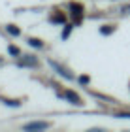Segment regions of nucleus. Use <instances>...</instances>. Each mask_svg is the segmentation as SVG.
<instances>
[{"instance_id":"6","label":"nucleus","mask_w":130,"mask_h":132,"mask_svg":"<svg viewBox=\"0 0 130 132\" xmlns=\"http://www.w3.org/2000/svg\"><path fill=\"white\" fill-rule=\"evenodd\" d=\"M8 32H10V34H13V36H19V34H21V30H19V28H17L15 25H8Z\"/></svg>"},{"instance_id":"1","label":"nucleus","mask_w":130,"mask_h":132,"mask_svg":"<svg viewBox=\"0 0 130 132\" xmlns=\"http://www.w3.org/2000/svg\"><path fill=\"white\" fill-rule=\"evenodd\" d=\"M49 127V123H42V121H38V123H28L25 125V130H44Z\"/></svg>"},{"instance_id":"5","label":"nucleus","mask_w":130,"mask_h":132,"mask_svg":"<svg viewBox=\"0 0 130 132\" xmlns=\"http://www.w3.org/2000/svg\"><path fill=\"white\" fill-rule=\"evenodd\" d=\"M70 8L74 10L72 13H74V17H75V21H79V15H81V11H83V8H81L79 4H72V6H70Z\"/></svg>"},{"instance_id":"3","label":"nucleus","mask_w":130,"mask_h":132,"mask_svg":"<svg viewBox=\"0 0 130 132\" xmlns=\"http://www.w3.org/2000/svg\"><path fill=\"white\" fill-rule=\"evenodd\" d=\"M36 64H38V61L34 57H30V55L27 59H23V61H19V66H36Z\"/></svg>"},{"instance_id":"7","label":"nucleus","mask_w":130,"mask_h":132,"mask_svg":"<svg viewBox=\"0 0 130 132\" xmlns=\"http://www.w3.org/2000/svg\"><path fill=\"white\" fill-rule=\"evenodd\" d=\"M28 44H30L32 47H42V45H44L42 42H40V40H36V38H30V40H28Z\"/></svg>"},{"instance_id":"2","label":"nucleus","mask_w":130,"mask_h":132,"mask_svg":"<svg viewBox=\"0 0 130 132\" xmlns=\"http://www.w3.org/2000/svg\"><path fill=\"white\" fill-rule=\"evenodd\" d=\"M66 100H70V102H72V104H75V106L81 104V98H79L74 91H66Z\"/></svg>"},{"instance_id":"8","label":"nucleus","mask_w":130,"mask_h":132,"mask_svg":"<svg viewBox=\"0 0 130 132\" xmlns=\"http://www.w3.org/2000/svg\"><path fill=\"white\" fill-rule=\"evenodd\" d=\"M53 21H57V23H62V21H64V15H62V13H57L55 17H53Z\"/></svg>"},{"instance_id":"10","label":"nucleus","mask_w":130,"mask_h":132,"mask_svg":"<svg viewBox=\"0 0 130 132\" xmlns=\"http://www.w3.org/2000/svg\"><path fill=\"white\" fill-rule=\"evenodd\" d=\"M70 30H72V28H70V25L64 28V32H62V38H68V34H70Z\"/></svg>"},{"instance_id":"9","label":"nucleus","mask_w":130,"mask_h":132,"mask_svg":"<svg viewBox=\"0 0 130 132\" xmlns=\"http://www.w3.org/2000/svg\"><path fill=\"white\" fill-rule=\"evenodd\" d=\"M8 51L11 53V55H19V49H17V47H13V45H10V47H8Z\"/></svg>"},{"instance_id":"12","label":"nucleus","mask_w":130,"mask_h":132,"mask_svg":"<svg viewBox=\"0 0 130 132\" xmlns=\"http://www.w3.org/2000/svg\"><path fill=\"white\" fill-rule=\"evenodd\" d=\"M125 11H128V13H130V6H126V8H125Z\"/></svg>"},{"instance_id":"11","label":"nucleus","mask_w":130,"mask_h":132,"mask_svg":"<svg viewBox=\"0 0 130 132\" xmlns=\"http://www.w3.org/2000/svg\"><path fill=\"white\" fill-rule=\"evenodd\" d=\"M111 30H113V28H111V27H104V28H102V34H109Z\"/></svg>"},{"instance_id":"4","label":"nucleus","mask_w":130,"mask_h":132,"mask_svg":"<svg viewBox=\"0 0 130 132\" xmlns=\"http://www.w3.org/2000/svg\"><path fill=\"white\" fill-rule=\"evenodd\" d=\"M49 64L53 66V68H57V70H58V74H60V76H64V77H72V74H70V72H66V70L62 68V66H58L57 62H53V61H49Z\"/></svg>"}]
</instances>
